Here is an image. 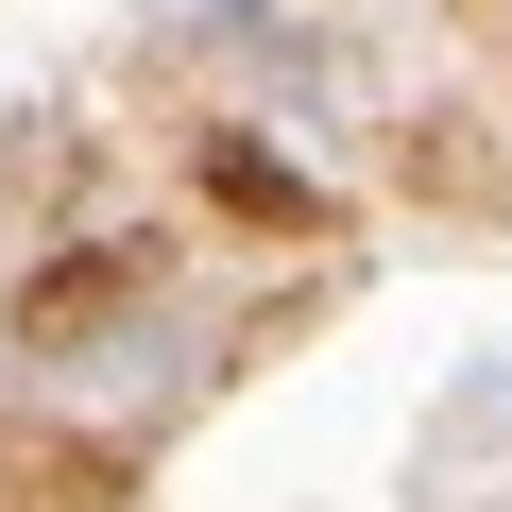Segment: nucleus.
<instances>
[{
    "mask_svg": "<svg viewBox=\"0 0 512 512\" xmlns=\"http://www.w3.org/2000/svg\"><path fill=\"white\" fill-rule=\"evenodd\" d=\"M188 171H205V205H222V222H274V239H325V188H308L291 154H256V137H205Z\"/></svg>",
    "mask_w": 512,
    "mask_h": 512,
    "instance_id": "f03ea898",
    "label": "nucleus"
},
{
    "mask_svg": "<svg viewBox=\"0 0 512 512\" xmlns=\"http://www.w3.org/2000/svg\"><path fill=\"white\" fill-rule=\"evenodd\" d=\"M120 291H154V239H86V256H52V274L18 291V342L52 359V342H86V325H103Z\"/></svg>",
    "mask_w": 512,
    "mask_h": 512,
    "instance_id": "f257e3e1",
    "label": "nucleus"
}]
</instances>
